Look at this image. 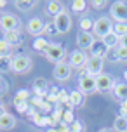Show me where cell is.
I'll return each mask as SVG.
<instances>
[{
    "mask_svg": "<svg viewBox=\"0 0 127 132\" xmlns=\"http://www.w3.org/2000/svg\"><path fill=\"white\" fill-rule=\"evenodd\" d=\"M78 90L84 96H91V94L98 92V85H96V77H91L89 73H82L78 78Z\"/></svg>",
    "mask_w": 127,
    "mask_h": 132,
    "instance_id": "obj_1",
    "label": "cell"
},
{
    "mask_svg": "<svg viewBox=\"0 0 127 132\" xmlns=\"http://www.w3.org/2000/svg\"><path fill=\"white\" fill-rule=\"evenodd\" d=\"M31 68V57L26 54H18L12 57V71L14 73H25Z\"/></svg>",
    "mask_w": 127,
    "mask_h": 132,
    "instance_id": "obj_4",
    "label": "cell"
},
{
    "mask_svg": "<svg viewBox=\"0 0 127 132\" xmlns=\"http://www.w3.org/2000/svg\"><path fill=\"white\" fill-rule=\"evenodd\" d=\"M14 125H16V118H14V115L5 113L4 117H0V129H2V130H9V129H12Z\"/></svg>",
    "mask_w": 127,
    "mask_h": 132,
    "instance_id": "obj_18",
    "label": "cell"
},
{
    "mask_svg": "<svg viewBox=\"0 0 127 132\" xmlns=\"http://www.w3.org/2000/svg\"><path fill=\"white\" fill-rule=\"evenodd\" d=\"M113 130L115 132H127V118L125 117H117L115 118Z\"/></svg>",
    "mask_w": 127,
    "mask_h": 132,
    "instance_id": "obj_22",
    "label": "cell"
},
{
    "mask_svg": "<svg viewBox=\"0 0 127 132\" xmlns=\"http://www.w3.org/2000/svg\"><path fill=\"white\" fill-rule=\"evenodd\" d=\"M11 52H12V47L2 38L0 40V57H11Z\"/></svg>",
    "mask_w": 127,
    "mask_h": 132,
    "instance_id": "obj_27",
    "label": "cell"
},
{
    "mask_svg": "<svg viewBox=\"0 0 127 132\" xmlns=\"http://www.w3.org/2000/svg\"><path fill=\"white\" fill-rule=\"evenodd\" d=\"M0 106H2V101H0Z\"/></svg>",
    "mask_w": 127,
    "mask_h": 132,
    "instance_id": "obj_48",
    "label": "cell"
},
{
    "mask_svg": "<svg viewBox=\"0 0 127 132\" xmlns=\"http://www.w3.org/2000/svg\"><path fill=\"white\" fill-rule=\"evenodd\" d=\"M87 61H89V57H87V54L84 52V51H73V52L70 54V66L72 68H82V66L87 64Z\"/></svg>",
    "mask_w": 127,
    "mask_h": 132,
    "instance_id": "obj_12",
    "label": "cell"
},
{
    "mask_svg": "<svg viewBox=\"0 0 127 132\" xmlns=\"http://www.w3.org/2000/svg\"><path fill=\"white\" fill-rule=\"evenodd\" d=\"M112 31H113L117 37H120V38H122V37H125V35H127V23H115Z\"/></svg>",
    "mask_w": 127,
    "mask_h": 132,
    "instance_id": "obj_26",
    "label": "cell"
},
{
    "mask_svg": "<svg viewBox=\"0 0 127 132\" xmlns=\"http://www.w3.org/2000/svg\"><path fill=\"white\" fill-rule=\"evenodd\" d=\"M125 84H127V71H125Z\"/></svg>",
    "mask_w": 127,
    "mask_h": 132,
    "instance_id": "obj_47",
    "label": "cell"
},
{
    "mask_svg": "<svg viewBox=\"0 0 127 132\" xmlns=\"http://www.w3.org/2000/svg\"><path fill=\"white\" fill-rule=\"evenodd\" d=\"M54 24L58 28V33H66L70 31V28H72V16L66 12V11H63L59 16H56L54 18Z\"/></svg>",
    "mask_w": 127,
    "mask_h": 132,
    "instance_id": "obj_8",
    "label": "cell"
},
{
    "mask_svg": "<svg viewBox=\"0 0 127 132\" xmlns=\"http://www.w3.org/2000/svg\"><path fill=\"white\" fill-rule=\"evenodd\" d=\"M63 11H65V5L61 2H58V0H51V2H47V5H45V12L49 16H52V18L59 16Z\"/></svg>",
    "mask_w": 127,
    "mask_h": 132,
    "instance_id": "obj_16",
    "label": "cell"
},
{
    "mask_svg": "<svg viewBox=\"0 0 127 132\" xmlns=\"http://www.w3.org/2000/svg\"><path fill=\"white\" fill-rule=\"evenodd\" d=\"M103 66H105V59H99V57H89L85 64V71L91 75V77H98L103 73Z\"/></svg>",
    "mask_w": 127,
    "mask_h": 132,
    "instance_id": "obj_9",
    "label": "cell"
},
{
    "mask_svg": "<svg viewBox=\"0 0 127 132\" xmlns=\"http://www.w3.org/2000/svg\"><path fill=\"white\" fill-rule=\"evenodd\" d=\"M91 51V57H99V59H105L108 56V49L106 45H105V42L101 38H98V40H94V44H92V47L89 49Z\"/></svg>",
    "mask_w": 127,
    "mask_h": 132,
    "instance_id": "obj_11",
    "label": "cell"
},
{
    "mask_svg": "<svg viewBox=\"0 0 127 132\" xmlns=\"http://www.w3.org/2000/svg\"><path fill=\"white\" fill-rule=\"evenodd\" d=\"M4 40H5L9 45L12 47H18V45H21L23 44V35H21L19 31H4Z\"/></svg>",
    "mask_w": 127,
    "mask_h": 132,
    "instance_id": "obj_15",
    "label": "cell"
},
{
    "mask_svg": "<svg viewBox=\"0 0 127 132\" xmlns=\"http://www.w3.org/2000/svg\"><path fill=\"white\" fill-rule=\"evenodd\" d=\"M54 129H56V132H70V125L63 123V122H59V123L54 127Z\"/></svg>",
    "mask_w": 127,
    "mask_h": 132,
    "instance_id": "obj_38",
    "label": "cell"
},
{
    "mask_svg": "<svg viewBox=\"0 0 127 132\" xmlns=\"http://www.w3.org/2000/svg\"><path fill=\"white\" fill-rule=\"evenodd\" d=\"M120 117H125L127 118V101H124L120 104Z\"/></svg>",
    "mask_w": 127,
    "mask_h": 132,
    "instance_id": "obj_41",
    "label": "cell"
},
{
    "mask_svg": "<svg viewBox=\"0 0 127 132\" xmlns=\"http://www.w3.org/2000/svg\"><path fill=\"white\" fill-rule=\"evenodd\" d=\"M44 33H45V35H56V33H58V28H56V24H54V21H51L49 24H45Z\"/></svg>",
    "mask_w": 127,
    "mask_h": 132,
    "instance_id": "obj_35",
    "label": "cell"
},
{
    "mask_svg": "<svg viewBox=\"0 0 127 132\" xmlns=\"http://www.w3.org/2000/svg\"><path fill=\"white\" fill-rule=\"evenodd\" d=\"M84 94L80 90H73V92H70V106H80L84 103Z\"/></svg>",
    "mask_w": 127,
    "mask_h": 132,
    "instance_id": "obj_21",
    "label": "cell"
},
{
    "mask_svg": "<svg viewBox=\"0 0 127 132\" xmlns=\"http://www.w3.org/2000/svg\"><path fill=\"white\" fill-rule=\"evenodd\" d=\"M12 71V57H0V73Z\"/></svg>",
    "mask_w": 127,
    "mask_h": 132,
    "instance_id": "obj_25",
    "label": "cell"
},
{
    "mask_svg": "<svg viewBox=\"0 0 127 132\" xmlns=\"http://www.w3.org/2000/svg\"><path fill=\"white\" fill-rule=\"evenodd\" d=\"M49 61H52V63H63V57H65V47L61 45V44H49V47L45 49V52H44Z\"/></svg>",
    "mask_w": 127,
    "mask_h": 132,
    "instance_id": "obj_3",
    "label": "cell"
},
{
    "mask_svg": "<svg viewBox=\"0 0 127 132\" xmlns=\"http://www.w3.org/2000/svg\"><path fill=\"white\" fill-rule=\"evenodd\" d=\"M0 26L4 31H19L21 21L14 14H4V16H0Z\"/></svg>",
    "mask_w": 127,
    "mask_h": 132,
    "instance_id": "obj_5",
    "label": "cell"
},
{
    "mask_svg": "<svg viewBox=\"0 0 127 132\" xmlns=\"http://www.w3.org/2000/svg\"><path fill=\"white\" fill-rule=\"evenodd\" d=\"M80 31H92V28H94V21L91 19V18H84V19H80Z\"/></svg>",
    "mask_w": 127,
    "mask_h": 132,
    "instance_id": "obj_28",
    "label": "cell"
},
{
    "mask_svg": "<svg viewBox=\"0 0 127 132\" xmlns=\"http://www.w3.org/2000/svg\"><path fill=\"white\" fill-rule=\"evenodd\" d=\"M113 94L117 99L120 101H127V84H117L113 89Z\"/></svg>",
    "mask_w": 127,
    "mask_h": 132,
    "instance_id": "obj_20",
    "label": "cell"
},
{
    "mask_svg": "<svg viewBox=\"0 0 127 132\" xmlns=\"http://www.w3.org/2000/svg\"><path fill=\"white\" fill-rule=\"evenodd\" d=\"M72 77V66L68 63H58L56 68H54V78L59 80V82H66L68 78Z\"/></svg>",
    "mask_w": 127,
    "mask_h": 132,
    "instance_id": "obj_10",
    "label": "cell"
},
{
    "mask_svg": "<svg viewBox=\"0 0 127 132\" xmlns=\"http://www.w3.org/2000/svg\"><path fill=\"white\" fill-rule=\"evenodd\" d=\"M31 120H33L35 125H38V127H45V125H49V122H47V117H45V115H42V113H35Z\"/></svg>",
    "mask_w": 127,
    "mask_h": 132,
    "instance_id": "obj_30",
    "label": "cell"
},
{
    "mask_svg": "<svg viewBox=\"0 0 127 132\" xmlns=\"http://www.w3.org/2000/svg\"><path fill=\"white\" fill-rule=\"evenodd\" d=\"M94 44V37H92V33H89V31H80L78 35H77V45L80 47V51H89L91 47H92Z\"/></svg>",
    "mask_w": 127,
    "mask_h": 132,
    "instance_id": "obj_13",
    "label": "cell"
},
{
    "mask_svg": "<svg viewBox=\"0 0 127 132\" xmlns=\"http://www.w3.org/2000/svg\"><path fill=\"white\" fill-rule=\"evenodd\" d=\"M120 45H122V47H125V49H127V35L120 38Z\"/></svg>",
    "mask_w": 127,
    "mask_h": 132,
    "instance_id": "obj_42",
    "label": "cell"
},
{
    "mask_svg": "<svg viewBox=\"0 0 127 132\" xmlns=\"http://www.w3.org/2000/svg\"><path fill=\"white\" fill-rule=\"evenodd\" d=\"M7 5V2H5V0H0V7H5Z\"/></svg>",
    "mask_w": 127,
    "mask_h": 132,
    "instance_id": "obj_45",
    "label": "cell"
},
{
    "mask_svg": "<svg viewBox=\"0 0 127 132\" xmlns=\"http://www.w3.org/2000/svg\"><path fill=\"white\" fill-rule=\"evenodd\" d=\"M33 89H35V94H37V96H45V94L49 92V84H47L45 78L38 77V78L33 80Z\"/></svg>",
    "mask_w": 127,
    "mask_h": 132,
    "instance_id": "obj_17",
    "label": "cell"
},
{
    "mask_svg": "<svg viewBox=\"0 0 127 132\" xmlns=\"http://www.w3.org/2000/svg\"><path fill=\"white\" fill-rule=\"evenodd\" d=\"M112 18L115 23H127V2H113L112 4Z\"/></svg>",
    "mask_w": 127,
    "mask_h": 132,
    "instance_id": "obj_6",
    "label": "cell"
},
{
    "mask_svg": "<svg viewBox=\"0 0 127 132\" xmlns=\"http://www.w3.org/2000/svg\"><path fill=\"white\" fill-rule=\"evenodd\" d=\"M85 7H87L85 0H73V2H72V9H73L75 12H82V11H85Z\"/></svg>",
    "mask_w": 127,
    "mask_h": 132,
    "instance_id": "obj_32",
    "label": "cell"
},
{
    "mask_svg": "<svg viewBox=\"0 0 127 132\" xmlns=\"http://www.w3.org/2000/svg\"><path fill=\"white\" fill-rule=\"evenodd\" d=\"M7 90H9V84H7L5 80L0 77V97H2V96H5Z\"/></svg>",
    "mask_w": 127,
    "mask_h": 132,
    "instance_id": "obj_36",
    "label": "cell"
},
{
    "mask_svg": "<svg viewBox=\"0 0 127 132\" xmlns=\"http://www.w3.org/2000/svg\"><path fill=\"white\" fill-rule=\"evenodd\" d=\"M113 30V24H112V21L110 18H98V19L94 21V28H92V33H96L99 38H105L108 33H112Z\"/></svg>",
    "mask_w": 127,
    "mask_h": 132,
    "instance_id": "obj_2",
    "label": "cell"
},
{
    "mask_svg": "<svg viewBox=\"0 0 127 132\" xmlns=\"http://www.w3.org/2000/svg\"><path fill=\"white\" fill-rule=\"evenodd\" d=\"M96 85H98V90H99V92L106 94V92H110V90H113L117 84H115L113 77H110L108 73H101V75L96 77Z\"/></svg>",
    "mask_w": 127,
    "mask_h": 132,
    "instance_id": "obj_7",
    "label": "cell"
},
{
    "mask_svg": "<svg viewBox=\"0 0 127 132\" xmlns=\"http://www.w3.org/2000/svg\"><path fill=\"white\" fill-rule=\"evenodd\" d=\"M61 122L66 123V125H72V123H73L75 117H73V113H72V110H65V111H61Z\"/></svg>",
    "mask_w": 127,
    "mask_h": 132,
    "instance_id": "obj_29",
    "label": "cell"
},
{
    "mask_svg": "<svg viewBox=\"0 0 127 132\" xmlns=\"http://www.w3.org/2000/svg\"><path fill=\"white\" fill-rule=\"evenodd\" d=\"M70 132H85V127H84V123H80L78 120H75L73 123L70 125Z\"/></svg>",
    "mask_w": 127,
    "mask_h": 132,
    "instance_id": "obj_34",
    "label": "cell"
},
{
    "mask_svg": "<svg viewBox=\"0 0 127 132\" xmlns=\"http://www.w3.org/2000/svg\"><path fill=\"white\" fill-rule=\"evenodd\" d=\"M103 42H105V45L108 47V49H117V47L120 45V37H117L113 31L112 33H108L105 38H101Z\"/></svg>",
    "mask_w": 127,
    "mask_h": 132,
    "instance_id": "obj_19",
    "label": "cell"
},
{
    "mask_svg": "<svg viewBox=\"0 0 127 132\" xmlns=\"http://www.w3.org/2000/svg\"><path fill=\"white\" fill-rule=\"evenodd\" d=\"M106 4L108 2H105V0H99V2H98V0H92V2H91V5H92L94 9H103Z\"/></svg>",
    "mask_w": 127,
    "mask_h": 132,
    "instance_id": "obj_39",
    "label": "cell"
},
{
    "mask_svg": "<svg viewBox=\"0 0 127 132\" xmlns=\"http://www.w3.org/2000/svg\"><path fill=\"white\" fill-rule=\"evenodd\" d=\"M106 57H108V59H112V61H118V59H117V49H110Z\"/></svg>",
    "mask_w": 127,
    "mask_h": 132,
    "instance_id": "obj_40",
    "label": "cell"
},
{
    "mask_svg": "<svg viewBox=\"0 0 127 132\" xmlns=\"http://www.w3.org/2000/svg\"><path fill=\"white\" fill-rule=\"evenodd\" d=\"M47 47H49V42H47V38H44V37H38V38L33 40V49L37 52H45Z\"/></svg>",
    "mask_w": 127,
    "mask_h": 132,
    "instance_id": "obj_23",
    "label": "cell"
},
{
    "mask_svg": "<svg viewBox=\"0 0 127 132\" xmlns=\"http://www.w3.org/2000/svg\"><path fill=\"white\" fill-rule=\"evenodd\" d=\"M99 132H115V130H112V129H108V127H105V129H101Z\"/></svg>",
    "mask_w": 127,
    "mask_h": 132,
    "instance_id": "obj_44",
    "label": "cell"
},
{
    "mask_svg": "<svg viewBox=\"0 0 127 132\" xmlns=\"http://www.w3.org/2000/svg\"><path fill=\"white\" fill-rule=\"evenodd\" d=\"M117 59L122 61V63H127V49L125 47H122V45L117 47Z\"/></svg>",
    "mask_w": 127,
    "mask_h": 132,
    "instance_id": "obj_33",
    "label": "cell"
},
{
    "mask_svg": "<svg viewBox=\"0 0 127 132\" xmlns=\"http://www.w3.org/2000/svg\"><path fill=\"white\" fill-rule=\"evenodd\" d=\"M26 30L30 35H33V37H40L42 33H44V30H45V24L42 23L40 18H33V19H30L28 21V24H26Z\"/></svg>",
    "mask_w": 127,
    "mask_h": 132,
    "instance_id": "obj_14",
    "label": "cell"
},
{
    "mask_svg": "<svg viewBox=\"0 0 127 132\" xmlns=\"http://www.w3.org/2000/svg\"><path fill=\"white\" fill-rule=\"evenodd\" d=\"M37 4V2H33V0H18L14 5L18 7L19 11H23V12H26V11H30V9H33V5Z\"/></svg>",
    "mask_w": 127,
    "mask_h": 132,
    "instance_id": "obj_24",
    "label": "cell"
},
{
    "mask_svg": "<svg viewBox=\"0 0 127 132\" xmlns=\"http://www.w3.org/2000/svg\"><path fill=\"white\" fill-rule=\"evenodd\" d=\"M16 110L19 113H28L30 110V103H19V104H16Z\"/></svg>",
    "mask_w": 127,
    "mask_h": 132,
    "instance_id": "obj_37",
    "label": "cell"
},
{
    "mask_svg": "<svg viewBox=\"0 0 127 132\" xmlns=\"http://www.w3.org/2000/svg\"><path fill=\"white\" fill-rule=\"evenodd\" d=\"M45 132H56V129H54V127H51V129H49V130H45Z\"/></svg>",
    "mask_w": 127,
    "mask_h": 132,
    "instance_id": "obj_46",
    "label": "cell"
},
{
    "mask_svg": "<svg viewBox=\"0 0 127 132\" xmlns=\"http://www.w3.org/2000/svg\"><path fill=\"white\" fill-rule=\"evenodd\" d=\"M28 97H30L28 90H19V92L16 94V97H14V104H19V103H28Z\"/></svg>",
    "mask_w": 127,
    "mask_h": 132,
    "instance_id": "obj_31",
    "label": "cell"
},
{
    "mask_svg": "<svg viewBox=\"0 0 127 132\" xmlns=\"http://www.w3.org/2000/svg\"><path fill=\"white\" fill-rule=\"evenodd\" d=\"M5 108H4V104H2V106H0V117H4V115H5Z\"/></svg>",
    "mask_w": 127,
    "mask_h": 132,
    "instance_id": "obj_43",
    "label": "cell"
}]
</instances>
